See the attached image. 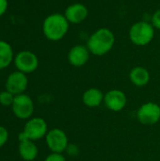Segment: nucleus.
<instances>
[{
    "instance_id": "obj_1",
    "label": "nucleus",
    "mask_w": 160,
    "mask_h": 161,
    "mask_svg": "<svg viewBox=\"0 0 160 161\" xmlns=\"http://www.w3.org/2000/svg\"><path fill=\"white\" fill-rule=\"evenodd\" d=\"M114 33L106 27H102L94 31L87 42V47L91 54L94 56H104L108 54L114 46Z\"/></svg>"
},
{
    "instance_id": "obj_2",
    "label": "nucleus",
    "mask_w": 160,
    "mask_h": 161,
    "mask_svg": "<svg viewBox=\"0 0 160 161\" xmlns=\"http://www.w3.org/2000/svg\"><path fill=\"white\" fill-rule=\"evenodd\" d=\"M69 22L64 14L52 13L42 23V32L45 38L51 42L60 41L69 30Z\"/></svg>"
},
{
    "instance_id": "obj_3",
    "label": "nucleus",
    "mask_w": 160,
    "mask_h": 161,
    "mask_svg": "<svg viewBox=\"0 0 160 161\" xmlns=\"http://www.w3.org/2000/svg\"><path fill=\"white\" fill-rule=\"evenodd\" d=\"M155 36V29L152 24L144 21L134 24L129 29V39L137 46L149 44Z\"/></svg>"
},
{
    "instance_id": "obj_4",
    "label": "nucleus",
    "mask_w": 160,
    "mask_h": 161,
    "mask_svg": "<svg viewBox=\"0 0 160 161\" xmlns=\"http://www.w3.org/2000/svg\"><path fill=\"white\" fill-rule=\"evenodd\" d=\"M34 108V102L27 94L22 93L14 96L11 110L16 118L20 120H28L32 118Z\"/></svg>"
},
{
    "instance_id": "obj_5",
    "label": "nucleus",
    "mask_w": 160,
    "mask_h": 161,
    "mask_svg": "<svg viewBox=\"0 0 160 161\" xmlns=\"http://www.w3.org/2000/svg\"><path fill=\"white\" fill-rule=\"evenodd\" d=\"M22 132L27 140L36 142L45 138L48 132V125L44 119L40 117H32L26 121Z\"/></svg>"
},
{
    "instance_id": "obj_6",
    "label": "nucleus",
    "mask_w": 160,
    "mask_h": 161,
    "mask_svg": "<svg viewBox=\"0 0 160 161\" xmlns=\"http://www.w3.org/2000/svg\"><path fill=\"white\" fill-rule=\"evenodd\" d=\"M137 119L142 125H157L160 121V106L152 101L142 104L137 110Z\"/></svg>"
},
{
    "instance_id": "obj_7",
    "label": "nucleus",
    "mask_w": 160,
    "mask_h": 161,
    "mask_svg": "<svg viewBox=\"0 0 160 161\" xmlns=\"http://www.w3.org/2000/svg\"><path fill=\"white\" fill-rule=\"evenodd\" d=\"M45 142L51 153L62 154L69 145V139L65 131L60 128H52L48 130L45 136Z\"/></svg>"
},
{
    "instance_id": "obj_8",
    "label": "nucleus",
    "mask_w": 160,
    "mask_h": 161,
    "mask_svg": "<svg viewBox=\"0 0 160 161\" xmlns=\"http://www.w3.org/2000/svg\"><path fill=\"white\" fill-rule=\"evenodd\" d=\"M14 65L17 71L25 75L35 72L39 67V58L31 51L23 50L14 57Z\"/></svg>"
},
{
    "instance_id": "obj_9",
    "label": "nucleus",
    "mask_w": 160,
    "mask_h": 161,
    "mask_svg": "<svg viewBox=\"0 0 160 161\" xmlns=\"http://www.w3.org/2000/svg\"><path fill=\"white\" fill-rule=\"evenodd\" d=\"M27 85L28 79L26 75L19 71H15L9 74L5 83L6 91L9 92L14 96L24 93L27 89Z\"/></svg>"
},
{
    "instance_id": "obj_10",
    "label": "nucleus",
    "mask_w": 160,
    "mask_h": 161,
    "mask_svg": "<svg viewBox=\"0 0 160 161\" xmlns=\"http://www.w3.org/2000/svg\"><path fill=\"white\" fill-rule=\"evenodd\" d=\"M104 104L110 111L120 112L126 107L127 98L123 91L114 89L105 93Z\"/></svg>"
},
{
    "instance_id": "obj_11",
    "label": "nucleus",
    "mask_w": 160,
    "mask_h": 161,
    "mask_svg": "<svg viewBox=\"0 0 160 161\" xmlns=\"http://www.w3.org/2000/svg\"><path fill=\"white\" fill-rule=\"evenodd\" d=\"M90 51L87 46L76 44L73 46L68 53V61L72 66L82 67L90 58Z\"/></svg>"
},
{
    "instance_id": "obj_12",
    "label": "nucleus",
    "mask_w": 160,
    "mask_h": 161,
    "mask_svg": "<svg viewBox=\"0 0 160 161\" xmlns=\"http://www.w3.org/2000/svg\"><path fill=\"white\" fill-rule=\"evenodd\" d=\"M89 10L87 7L81 3H74L68 6L65 9L64 16L70 24H80L88 17Z\"/></svg>"
},
{
    "instance_id": "obj_13",
    "label": "nucleus",
    "mask_w": 160,
    "mask_h": 161,
    "mask_svg": "<svg viewBox=\"0 0 160 161\" xmlns=\"http://www.w3.org/2000/svg\"><path fill=\"white\" fill-rule=\"evenodd\" d=\"M105 93L97 88H90L84 92L82 95V102L88 108H97L104 103Z\"/></svg>"
},
{
    "instance_id": "obj_14",
    "label": "nucleus",
    "mask_w": 160,
    "mask_h": 161,
    "mask_svg": "<svg viewBox=\"0 0 160 161\" xmlns=\"http://www.w3.org/2000/svg\"><path fill=\"white\" fill-rule=\"evenodd\" d=\"M150 77L149 71L142 66L134 67L129 73V79L131 83L139 88L146 86L150 81Z\"/></svg>"
},
{
    "instance_id": "obj_15",
    "label": "nucleus",
    "mask_w": 160,
    "mask_h": 161,
    "mask_svg": "<svg viewBox=\"0 0 160 161\" xmlns=\"http://www.w3.org/2000/svg\"><path fill=\"white\" fill-rule=\"evenodd\" d=\"M18 152L23 160L33 161L38 157L39 149L34 142L27 140L25 142H21L19 143Z\"/></svg>"
},
{
    "instance_id": "obj_16",
    "label": "nucleus",
    "mask_w": 160,
    "mask_h": 161,
    "mask_svg": "<svg viewBox=\"0 0 160 161\" xmlns=\"http://www.w3.org/2000/svg\"><path fill=\"white\" fill-rule=\"evenodd\" d=\"M14 60V54L11 45L0 40V70L8 67Z\"/></svg>"
},
{
    "instance_id": "obj_17",
    "label": "nucleus",
    "mask_w": 160,
    "mask_h": 161,
    "mask_svg": "<svg viewBox=\"0 0 160 161\" xmlns=\"http://www.w3.org/2000/svg\"><path fill=\"white\" fill-rule=\"evenodd\" d=\"M14 100V95L8 91H3L0 92V105L3 107H11Z\"/></svg>"
},
{
    "instance_id": "obj_18",
    "label": "nucleus",
    "mask_w": 160,
    "mask_h": 161,
    "mask_svg": "<svg viewBox=\"0 0 160 161\" xmlns=\"http://www.w3.org/2000/svg\"><path fill=\"white\" fill-rule=\"evenodd\" d=\"M8 140V131L6 127L0 125V149L7 143Z\"/></svg>"
},
{
    "instance_id": "obj_19",
    "label": "nucleus",
    "mask_w": 160,
    "mask_h": 161,
    "mask_svg": "<svg viewBox=\"0 0 160 161\" xmlns=\"http://www.w3.org/2000/svg\"><path fill=\"white\" fill-rule=\"evenodd\" d=\"M70 157H76L78 154H79V148L76 144H74V143H69V145L67 146L66 148V151H65Z\"/></svg>"
},
{
    "instance_id": "obj_20",
    "label": "nucleus",
    "mask_w": 160,
    "mask_h": 161,
    "mask_svg": "<svg viewBox=\"0 0 160 161\" xmlns=\"http://www.w3.org/2000/svg\"><path fill=\"white\" fill-rule=\"evenodd\" d=\"M44 161H66L65 157L62 154H58V153H51L50 155H48Z\"/></svg>"
},
{
    "instance_id": "obj_21",
    "label": "nucleus",
    "mask_w": 160,
    "mask_h": 161,
    "mask_svg": "<svg viewBox=\"0 0 160 161\" xmlns=\"http://www.w3.org/2000/svg\"><path fill=\"white\" fill-rule=\"evenodd\" d=\"M152 25L155 28L160 29V8L157 9L152 16Z\"/></svg>"
},
{
    "instance_id": "obj_22",
    "label": "nucleus",
    "mask_w": 160,
    "mask_h": 161,
    "mask_svg": "<svg viewBox=\"0 0 160 161\" xmlns=\"http://www.w3.org/2000/svg\"><path fill=\"white\" fill-rule=\"evenodd\" d=\"M8 0H0V17L5 14V12L8 9Z\"/></svg>"
}]
</instances>
